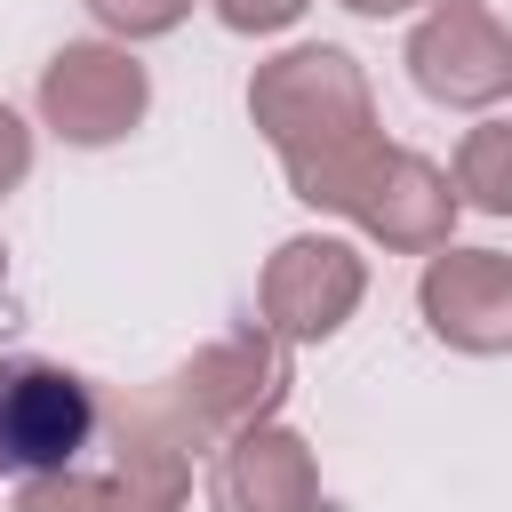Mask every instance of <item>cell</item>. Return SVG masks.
Wrapping results in <instances>:
<instances>
[{
	"label": "cell",
	"instance_id": "6da1fadb",
	"mask_svg": "<svg viewBox=\"0 0 512 512\" xmlns=\"http://www.w3.org/2000/svg\"><path fill=\"white\" fill-rule=\"evenodd\" d=\"M248 120L272 144L288 192L320 216H344L392 144L376 120V88H368L360 56L336 40H296V48L264 56L248 72Z\"/></svg>",
	"mask_w": 512,
	"mask_h": 512
},
{
	"label": "cell",
	"instance_id": "7a4b0ae2",
	"mask_svg": "<svg viewBox=\"0 0 512 512\" xmlns=\"http://www.w3.org/2000/svg\"><path fill=\"white\" fill-rule=\"evenodd\" d=\"M144 400L200 456V448H216V440L280 416V400H288V344H272L256 320L248 328H224L216 344H200L192 360H176Z\"/></svg>",
	"mask_w": 512,
	"mask_h": 512
},
{
	"label": "cell",
	"instance_id": "3957f363",
	"mask_svg": "<svg viewBox=\"0 0 512 512\" xmlns=\"http://www.w3.org/2000/svg\"><path fill=\"white\" fill-rule=\"evenodd\" d=\"M104 400L80 368L40 352H0V480H40L88 464Z\"/></svg>",
	"mask_w": 512,
	"mask_h": 512
},
{
	"label": "cell",
	"instance_id": "277c9868",
	"mask_svg": "<svg viewBox=\"0 0 512 512\" xmlns=\"http://www.w3.org/2000/svg\"><path fill=\"white\" fill-rule=\"evenodd\" d=\"M152 112V72L120 40H64L40 64V128L72 152H104L136 136Z\"/></svg>",
	"mask_w": 512,
	"mask_h": 512
},
{
	"label": "cell",
	"instance_id": "5b68a950",
	"mask_svg": "<svg viewBox=\"0 0 512 512\" xmlns=\"http://www.w3.org/2000/svg\"><path fill=\"white\" fill-rule=\"evenodd\" d=\"M368 296V256L344 232H296L256 272V328L272 344H328Z\"/></svg>",
	"mask_w": 512,
	"mask_h": 512
},
{
	"label": "cell",
	"instance_id": "8992f818",
	"mask_svg": "<svg viewBox=\"0 0 512 512\" xmlns=\"http://www.w3.org/2000/svg\"><path fill=\"white\" fill-rule=\"evenodd\" d=\"M408 80L440 112H496L512 96V32L488 0H432L408 32Z\"/></svg>",
	"mask_w": 512,
	"mask_h": 512
},
{
	"label": "cell",
	"instance_id": "52a82bcc",
	"mask_svg": "<svg viewBox=\"0 0 512 512\" xmlns=\"http://www.w3.org/2000/svg\"><path fill=\"white\" fill-rule=\"evenodd\" d=\"M88 488L96 512H184L192 504V448L152 416V400H120L88 448Z\"/></svg>",
	"mask_w": 512,
	"mask_h": 512
},
{
	"label": "cell",
	"instance_id": "ba28073f",
	"mask_svg": "<svg viewBox=\"0 0 512 512\" xmlns=\"http://www.w3.org/2000/svg\"><path fill=\"white\" fill-rule=\"evenodd\" d=\"M424 328L464 352V360H504L512 352V256L504 248H432L416 280Z\"/></svg>",
	"mask_w": 512,
	"mask_h": 512
},
{
	"label": "cell",
	"instance_id": "9c48e42d",
	"mask_svg": "<svg viewBox=\"0 0 512 512\" xmlns=\"http://www.w3.org/2000/svg\"><path fill=\"white\" fill-rule=\"evenodd\" d=\"M456 192H448V168L408 152V144H384V160L368 168V184L352 192L344 224H360V240H376L384 256H432L456 240Z\"/></svg>",
	"mask_w": 512,
	"mask_h": 512
},
{
	"label": "cell",
	"instance_id": "30bf717a",
	"mask_svg": "<svg viewBox=\"0 0 512 512\" xmlns=\"http://www.w3.org/2000/svg\"><path fill=\"white\" fill-rule=\"evenodd\" d=\"M208 512H320V456L304 432L248 424L208 456Z\"/></svg>",
	"mask_w": 512,
	"mask_h": 512
},
{
	"label": "cell",
	"instance_id": "8fae6325",
	"mask_svg": "<svg viewBox=\"0 0 512 512\" xmlns=\"http://www.w3.org/2000/svg\"><path fill=\"white\" fill-rule=\"evenodd\" d=\"M448 192H456V208L512 216V120L464 128V144H456V160H448Z\"/></svg>",
	"mask_w": 512,
	"mask_h": 512
},
{
	"label": "cell",
	"instance_id": "7c38bea8",
	"mask_svg": "<svg viewBox=\"0 0 512 512\" xmlns=\"http://www.w3.org/2000/svg\"><path fill=\"white\" fill-rule=\"evenodd\" d=\"M96 24H104V40H120V48H136V40H160V32H176L184 16H192V0H80Z\"/></svg>",
	"mask_w": 512,
	"mask_h": 512
},
{
	"label": "cell",
	"instance_id": "4fadbf2b",
	"mask_svg": "<svg viewBox=\"0 0 512 512\" xmlns=\"http://www.w3.org/2000/svg\"><path fill=\"white\" fill-rule=\"evenodd\" d=\"M8 512H96V488H88L80 464L72 472H40V480H16Z\"/></svg>",
	"mask_w": 512,
	"mask_h": 512
},
{
	"label": "cell",
	"instance_id": "5bb4252c",
	"mask_svg": "<svg viewBox=\"0 0 512 512\" xmlns=\"http://www.w3.org/2000/svg\"><path fill=\"white\" fill-rule=\"evenodd\" d=\"M208 8H216L224 32H240V40H272V32H288L312 0H208Z\"/></svg>",
	"mask_w": 512,
	"mask_h": 512
},
{
	"label": "cell",
	"instance_id": "9a60e30c",
	"mask_svg": "<svg viewBox=\"0 0 512 512\" xmlns=\"http://www.w3.org/2000/svg\"><path fill=\"white\" fill-rule=\"evenodd\" d=\"M24 176H32V128H24L16 104H0V200H8Z\"/></svg>",
	"mask_w": 512,
	"mask_h": 512
},
{
	"label": "cell",
	"instance_id": "2e32d148",
	"mask_svg": "<svg viewBox=\"0 0 512 512\" xmlns=\"http://www.w3.org/2000/svg\"><path fill=\"white\" fill-rule=\"evenodd\" d=\"M352 16H408V8H432V0H344Z\"/></svg>",
	"mask_w": 512,
	"mask_h": 512
},
{
	"label": "cell",
	"instance_id": "e0dca14e",
	"mask_svg": "<svg viewBox=\"0 0 512 512\" xmlns=\"http://www.w3.org/2000/svg\"><path fill=\"white\" fill-rule=\"evenodd\" d=\"M0 280H8V248H0Z\"/></svg>",
	"mask_w": 512,
	"mask_h": 512
}]
</instances>
